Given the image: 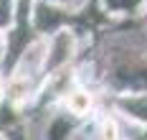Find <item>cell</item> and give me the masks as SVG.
Masks as SVG:
<instances>
[{"label": "cell", "mask_w": 147, "mask_h": 140, "mask_svg": "<svg viewBox=\"0 0 147 140\" xmlns=\"http://www.w3.org/2000/svg\"><path fill=\"white\" fill-rule=\"evenodd\" d=\"M71 107H74V109H84V107H89V97H84V94H79V97H74Z\"/></svg>", "instance_id": "cell-1"}]
</instances>
